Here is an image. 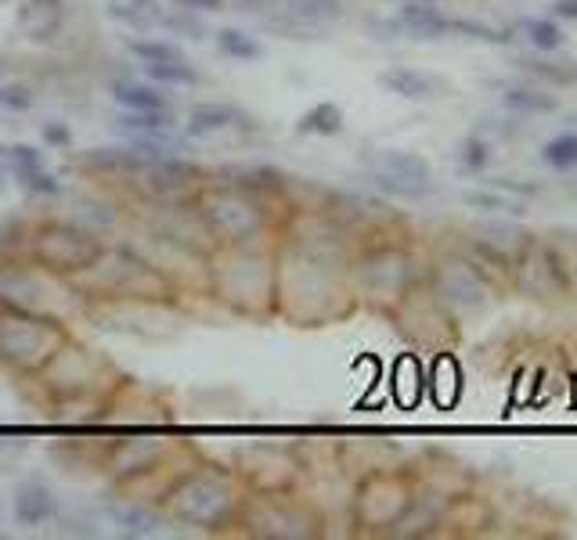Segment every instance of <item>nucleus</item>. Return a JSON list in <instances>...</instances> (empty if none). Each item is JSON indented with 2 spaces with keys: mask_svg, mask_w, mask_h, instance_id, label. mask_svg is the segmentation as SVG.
<instances>
[{
  "mask_svg": "<svg viewBox=\"0 0 577 540\" xmlns=\"http://www.w3.org/2000/svg\"><path fill=\"white\" fill-rule=\"evenodd\" d=\"M253 134L256 120L245 115L239 105H227V101H199V105L188 109V120H184V137L188 141H210V137H221V134Z\"/></svg>",
  "mask_w": 577,
  "mask_h": 540,
  "instance_id": "a211bd4d",
  "label": "nucleus"
},
{
  "mask_svg": "<svg viewBox=\"0 0 577 540\" xmlns=\"http://www.w3.org/2000/svg\"><path fill=\"white\" fill-rule=\"evenodd\" d=\"M379 29L412 40H447L452 37V14L441 8V0H401L397 14Z\"/></svg>",
  "mask_w": 577,
  "mask_h": 540,
  "instance_id": "6ab92c4d",
  "label": "nucleus"
},
{
  "mask_svg": "<svg viewBox=\"0 0 577 540\" xmlns=\"http://www.w3.org/2000/svg\"><path fill=\"white\" fill-rule=\"evenodd\" d=\"M495 163V141L484 137V134H469L455 144V166L462 173H473V177H480V173L490 170Z\"/></svg>",
  "mask_w": 577,
  "mask_h": 540,
  "instance_id": "c9c22d12",
  "label": "nucleus"
},
{
  "mask_svg": "<svg viewBox=\"0 0 577 540\" xmlns=\"http://www.w3.org/2000/svg\"><path fill=\"white\" fill-rule=\"evenodd\" d=\"M216 51L231 62H260L264 58V43H260L253 33H245V29H235V26H224L216 29Z\"/></svg>",
  "mask_w": 577,
  "mask_h": 540,
  "instance_id": "e433bc0d",
  "label": "nucleus"
},
{
  "mask_svg": "<svg viewBox=\"0 0 577 540\" xmlns=\"http://www.w3.org/2000/svg\"><path fill=\"white\" fill-rule=\"evenodd\" d=\"M541 163L548 170H559V173H577V134L574 130L548 137L541 144Z\"/></svg>",
  "mask_w": 577,
  "mask_h": 540,
  "instance_id": "a19ab883",
  "label": "nucleus"
},
{
  "mask_svg": "<svg viewBox=\"0 0 577 540\" xmlns=\"http://www.w3.org/2000/svg\"><path fill=\"white\" fill-rule=\"evenodd\" d=\"M415 490H418V479L412 469L383 465V469L365 472L351 501L354 527L368 537H389L401 522V516L408 512V505L415 501Z\"/></svg>",
  "mask_w": 577,
  "mask_h": 540,
  "instance_id": "1a4fd4ad",
  "label": "nucleus"
},
{
  "mask_svg": "<svg viewBox=\"0 0 577 540\" xmlns=\"http://www.w3.org/2000/svg\"><path fill=\"white\" fill-rule=\"evenodd\" d=\"M513 65L524 72L527 80L541 86H570L577 83V62L570 58H559V51H534V54H516Z\"/></svg>",
  "mask_w": 577,
  "mask_h": 540,
  "instance_id": "cd10ccee",
  "label": "nucleus"
},
{
  "mask_svg": "<svg viewBox=\"0 0 577 540\" xmlns=\"http://www.w3.org/2000/svg\"><path fill=\"white\" fill-rule=\"evenodd\" d=\"M33 105H37L33 86H29V83H19V80H0V112L26 115Z\"/></svg>",
  "mask_w": 577,
  "mask_h": 540,
  "instance_id": "c03bdc74",
  "label": "nucleus"
},
{
  "mask_svg": "<svg viewBox=\"0 0 577 540\" xmlns=\"http://www.w3.org/2000/svg\"><path fill=\"white\" fill-rule=\"evenodd\" d=\"M112 101L126 112H173L170 94L159 91L155 83H138V80H115L109 86Z\"/></svg>",
  "mask_w": 577,
  "mask_h": 540,
  "instance_id": "7c9ffc66",
  "label": "nucleus"
},
{
  "mask_svg": "<svg viewBox=\"0 0 577 540\" xmlns=\"http://www.w3.org/2000/svg\"><path fill=\"white\" fill-rule=\"evenodd\" d=\"M69 339L72 332L62 317L0 310V368L14 378H37Z\"/></svg>",
  "mask_w": 577,
  "mask_h": 540,
  "instance_id": "0eeeda50",
  "label": "nucleus"
},
{
  "mask_svg": "<svg viewBox=\"0 0 577 540\" xmlns=\"http://www.w3.org/2000/svg\"><path fill=\"white\" fill-rule=\"evenodd\" d=\"M29 224L19 213H4L0 216V264H11V259L26 256V242H29Z\"/></svg>",
  "mask_w": 577,
  "mask_h": 540,
  "instance_id": "58836bf2",
  "label": "nucleus"
},
{
  "mask_svg": "<svg viewBox=\"0 0 577 540\" xmlns=\"http://www.w3.org/2000/svg\"><path fill=\"white\" fill-rule=\"evenodd\" d=\"M516 33L524 37L534 51H563V43H567V33H563V26L553 19V14H534V19H519L516 22Z\"/></svg>",
  "mask_w": 577,
  "mask_h": 540,
  "instance_id": "f704fd0d",
  "label": "nucleus"
},
{
  "mask_svg": "<svg viewBox=\"0 0 577 540\" xmlns=\"http://www.w3.org/2000/svg\"><path fill=\"white\" fill-rule=\"evenodd\" d=\"M426 282V259L408 242L386 235H372L357 242L351 256V285L357 303H368L372 310L394 314L408 292Z\"/></svg>",
  "mask_w": 577,
  "mask_h": 540,
  "instance_id": "20e7f679",
  "label": "nucleus"
},
{
  "mask_svg": "<svg viewBox=\"0 0 577 540\" xmlns=\"http://www.w3.org/2000/svg\"><path fill=\"white\" fill-rule=\"evenodd\" d=\"M0 4H4V0H0Z\"/></svg>",
  "mask_w": 577,
  "mask_h": 540,
  "instance_id": "864d4df0",
  "label": "nucleus"
},
{
  "mask_svg": "<svg viewBox=\"0 0 577 540\" xmlns=\"http://www.w3.org/2000/svg\"><path fill=\"white\" fill-rule=\"evenodd\" d=\"M235 527L256 540H314L325 533V519L314 505L293 498V490L245 493Z\"/></svg>",
  "mask_w": 577,
  "mask_h": 540,
  "instance_id": "9d476101",
  "label": "nucleus"
},
{
  "mask_svg": "<svg viewBox=\"0 0 577 540\" xmlns=\"http://www.w3.org/2000/svg\"><path fill=\"white\" fill-rule=\"evenodd\" d=\"M397 4H401V0H397Z\"/></svg>",
  "mask_w": 577,
  "mask_h": 540,
  "instance_id": "5fc2aeb1",
  "label": "nucleus"
},
{
  "mask_svg": "<svg viewBox=\"0 0 577 540\" xmlns=\"http://www.w3.org/2000/svg\"><path fill=\"white\" fill-rule=\"evenodd\" d=\"M14 184H19L22 192H26L29 198H37V202H48V198H62V195H65V184L58 181V173H51L48 166L14 173Z\"/></svg>",
  "mask_w": 577,
  "mask_h": 540,
  "instance_id": "ea45409f",
  "label": "nucleus"
},
{
  "mask_svg": "<svg viewBox=\"0 0 577 540\" xmlns=\"http://www.w3.org/2000/svg\"><path fill=\"white\" fill-rule=\"evenodd\" d=\"M574 192H577V181H574Z\"/></svg>",
  "mask_w": 577,
  "mask_h": 540,
  "instance_id": "603ef678",
  "label": "nucleus"
},
{
  "mask_svg": "<svg viewBox=\"0 0 577 540\" xmlns=\"http://www.w3.org/2000/svg\"><path fill=\"white\" fill-rule=\"evenodd\" d=\"M11 512L14 522L26 530H40V527H51V522L62 516V505H58L54 490L40 479H26V483L14 487V498H11Z\"/></svg>",
  "mask_w": 577,
  "mask_h": 540,
  "instance_id": "393cba45",
  "label": "nucleus"
},
{
  "mask_svg": "<svg viewBox=\"0 0 577 540\" xmlns=\"http://www.w3.org/2000/svg\"><path fill=\"white\" fill-rule=\"evenodd\" d=\"M195 210L206 221L216 245H267L271 238H279L285 221L271 202L245 195L242 187L221 177H210L199 187Z\"/></svg>",
  "mask_w": 577,
  "mask_h": 540,
  "instance_id": "423d86ee",
  "label": "nucleus"
},
{
  "mask_svg": "<svg viewBox=\"0 0 577 540\" xmlns=\"http://www.w3.org/2000/svg\"><path fill=\"white\" fill-rule=\"evenodd\" d=\"M553 19L556 22H577V0H556Z\"/></svg>",
  "mask_w": 577,
  "mask_h": 540,
  "instance_id": "de8ad7c7",
  "label": "nucleus"
},
{
  "mask_svg": "<svg viewBox=\"0 0 577 540\" xmlns=\"http://www.w3.org/2000/svg\"><path fill=\"white\" fill-rule=\"evenodd\" d=\"M188 458V447L178 440H166V436H123L105 450V461L101 469L109 472V483L115 490L138 498V490L159 479L163 469H173Z\"/></svg>",
  "mask_w": 577,
  "mask_h": 540,
  "instance_id": "9b49d317",
  "label": "nucleus"
},
{
  "mask_svg": "<svg viewBox=\"0 0 577 540\" xmlns=\"http://www.w3.org/2000/svg\"><path fill=\"white\" fill-rule=\"evenodd\" d=\"M227 8H235V11H253V14H264L267 8H274V0H227Z\"/></svg>",
  "mask_w": 577,
  "mask_h": 540,
  "instance_id": "09e8293b",
  "label": "nucleus"
},
{
  "mask_svg": "<svg viewBox=\"0 0 577 540\" xmlns=\"http://www.w3.org/2000/svg\"><path fill=\"white\" fill-rule=\"evenodd\" d=\"M210 181V173L202 170L192 159H184L181 152L163 155L149 163L141 173L130 177V184L138 187V195L144 198V206H155V202H184L195 198V192Z\"/></svg>",
  "mask_w": 577,
  "mask_h": 540,
  "instance_id": "f3484780",
  "label": "nucleus"
},
{
  "mask_svg": "<svg viewBox=\"0 0 577 540\" xmlns=\"http://www.w3.org/2000/svg\"><path fill=\"white\" fill-rule=\"evenodd\" d=\"M368 181H412V184H433V166L418 152L408 149H365L361 152Z\"/></svg>",
  "mask_w": 577,
  "mask_h": 540,
  "instance_id": "412c9836",
  "label": "nucleus"
},
{
  "mask_svg": "<svg viewBox=\"0 0 577 540\" xmlns=\"http://www.w3.org/2000/svg\"><path fill=\"white\" fill-rule=\"evenodd\" d=\"M221 181L242 187L245 195L253 198H264L271 206H285L293 210V177L282 173L279 166H267V163H253V166H235V170H224L216 173Z\"/></svg>",
  "mask_w": 577,
  "mask_h": 540,
  "instance_id": "aec40b11",
  "label": "nucleus"
},
{
  "mask_svg": "<svg viewBox=\"0 0 577 540\" xmlns=\"http://www.w3.org/2000/svg\"><path fill=\"white\" fill-rule=\"evenodd\" d=\"M69 22V0H19L14 33L29 43H54Z\"/></svg>",
  "mask_w": 577,
  "mask_h": 540,
  "instance_id": "5701e85b",
  "label": "nucleus"
},
{
  "mask_svg": "<svg viewBox=\"0 0 577 540\" xmlns=\"http://www.w3.org/2000/svg\"><path fill=\"white\" fill-rule=\"evenodd\" d=\"M72 221H80L83 227L112 238L115 231H120L123 216H120V206L105 195H72Z\"/></svg>",
  "mask_w": 577,
  "mask_h": 540,
  "instance_id": "c85d7f7f",
  "label": "nucleus"
},
{
  "mask_svg": "<svg viewBox=\"0 0 577 540\" xmlns=\"http://www.w3.org/2000/svg\"><path fill=\"white\" fill-rule=\"evenodd\" d=\"M144 77H149L155 86H199L202 77L192 69V62H155V65H144Z\"/></svg>",
  "mask_w": 577,
  "mask_h": 540,
  "instance_id": "79ce46f5",
  "label": "nucleus"
},
{
  "mask_svg": "<svg viewBox=\"0 0 577 540\" xmlns=\"http://www.w3.org/2000/svg\"><path fill=\"white\" fill-rule=\"evenodd\" d=\"M260 26H264L267 33H279L285 40H325L328 37V26H317V22L300 19V14L288 11L282 0L267 14H260Z\"/></svg>",
  "mask_w": 577,
  "mask_h": 540,
  "instance_id": "2f4dec72",
  "label": "nucleus"
},
{
  "mask_svg": "<svg viewBox=\"0 0 577 540\" xmlns=\"http://www.w3.org/2000/svg\"><path fill=\"white\" fill-rule=\"evenodd\" d=\"M112 130L126 141H144V144H159V149L181 152L184 149V134H178V120L173 112H120L112 120Z\"/></svg>",
  "mask_w": 577,
  "mask_h": 540,
  "instance_id": "4be33fe9",
  "label": "nucleus"
},
{
  "mask_svg": "<svg viewBox=\"0 0 577 540\" xmlns=\"http://www.w3.org/2000/svg\"><path fill=\"white\" fill-rule=\"evenodd\" d=\"M126 51L138 58L141 65H155V62H184V51L181 43L163 40V37H130L126 40Z\"/></svg>",
  "mask_w": 577,
  "mask_h": 540,
  "instance_id": "4c0bfd02",
  "label": "nucleus"
},
{
  "mask_svg": "<svg viewBox=\"0 0 577 540\" xmlns=\"http://www.w3.org/2000/svg\"><path fill=\"white\" fill-rule=\"evenodd\" d=\"M202 264H206L210 292L231 314L250 317V320L279 317V264H274V242L216 245Z\"/></svg>",
  "mask_w": 577,
  "mask_h": 540,
  "instance_id": "f257e3e1",
  "label": "nucleus"
},
{
  "mask_svg": "<svg viewBox=\"0 0 577 540\" xmlns=\"http://www.w3.org/2000/svg\"><path fill=\"white\" fill-rule=\"evenodd\" d=\"M4 72H8V65H4V58H0V80H4Z\"/></svg>",
  "mask_w": 577,
  "mask_h": 540,
  "instance_id": "8fccbe9b",
  "label": "nucleus"
},
{
  "mask_svg": "<svg viewBox=\"0 0 577 540\" xmlns=\"http://www.w3.org/2000/svg\"><path fill=\"white\" fill-rule=\"evenodd\" d=\"M109 238L98 231L83 227L72 216H40L29 224V242H26V259H33L40 271L54 277H77L94 259L105 253Z\"/></svg>",
  "mask_w": 577,
  "mask_h": 540,
  "instance_id": "6e6552de",
  "label": "nucleus"
},
{
  "mask_svg": "<svg viewBox=\"0 0 577 540\" xmlns=\"http://www.w3.org/2000/svg\"><path fill=\"white\" fill-rule=\"evenodd\" d=\"M509 282L524 292V296L538 299V303H559L570 296L574 274H570L567 256H563L553 242H541L530 235V242L513 259Z\"/></svg>",
  "mask_w": 577,
  "mask_h": 540,
  "instance_id": "2eb2a0df",
  "label": "nucleus"
},
{
  "mask_svg": "<svg viewBox=\"0 0 577 540\" xmlns=\"http://www.w3.org/2000/svg\"><path fill=\"white\" fill-rule=\"evenodd\" d=\"M498 91V101L505 112L519 115V120H527V115H556L559 112V98L553 94V86H541V83H524V80H498L495 83Z\"/></svg>",
  "mask_w": 577,
  "mask_h": 540,
  "instance_id": "a878e982",
  "label": "nucleus"
},
{
  "mask_svg": "<svg viewBox=\"0 0 577 540\" xmlns=\"http://www.w3.org/2000/svg\"><path fill=\"white\" fill-rule=\"evenodd\" d=\"M112 522L120 527L123 537H155V533H163L166 516L159 512V505H152V501L130 498L126 505L112 508Z\"/></svg>",
  "mask_w": 577,
  "mask_h": 540,
  "instance_id": "c756f323",
  "label": "nucleus"
},
{
  "mask_svg": "<svg viewBox=\"0 0 577 540\" xmlns=\"http://www.w3.org/2000/svg\"><path fill=\"white\" fill-rule=\"evenodd\" d=\"M40 137H43V144H48V149H54V152H69L72 149V126L69 123H62V120H48L40 126Z\"/></svg>",
  "mask_w": 577,
  "mask_h": 540,
  "instance_id": "a18cd8bd",
  "label": "nucleus"
},
{
  "mask_svg": "<svg viewBox=\"0 0 577 540\" xmlns=\"http://www.w3.org/2000/svg\"><path fill=\"white\" fill-rule=\"evenodd\" d=\"M173 8H184V11H195V14H216V11H227V0H170Z\"/></svg>",
  "mask_w": 577,
  "mask_h": 540,
  "instance_id": "49530a36",
  "label": "nucleus"
},
{
  "mask_svg": "<svg viewBox=\"0 0 577 540\" xmlns=\"http://www.w3.org/2000/svg\"><path fill=\"white\" fill-rule=\"evenodd\" d=\"M426 288L437 296L452 314H476L484 310L502 292L490 277L473 264L469 256H462L458 249L437 256L433 264H426Z\"/></svg>",
  "mask_w": 577,
  "mask_h": 540,
  "instance_id": "ddd939ff",
  "label": "nucleus"
},
{
  "mask_svg": "<svg viewBox=\"0 0 577 540\" xmlns=\"http://www.w3.org/2000/svg\"><path fill=\"white\" fill-rule=\"evenodd\" d=\"M231 472L239 476L245 493H285V490H296L303 465L288 447L250 444L235 450Z\"/></svg>",
  "mask_w": 577,
  "mask_h": 540,
  "instance_id": "dca6fc26",
  "label": "nucleus"
},
{
  "mask_svg": "<svg viewBox=\"0 0 577 540\" xmlns=\"http://www.w3.org/2000/svg\"><path fill=\"white\" fill-rule=\"evenodd\" d=\"M469 210L484 213V216H505V221H513V216H524L527 213V198H519L513 192H502V187H473V192L462 195Z\"/></svg>",
  "mask_w": 577,
  "mask_h": 540,
  "instance_id": "473e14b6",
  "label": "nucleus"
},
{
  "mask_svg": "<svg viewBox=\"0 0 577 540\" xmlns=\"http://www.w3.org/2000/svg\"><path fill=\"white\" fill-rule=\"evenodd\" d=\"M33 383L40 386L43 400H51L54 407H77V411L101 407V411H105L112 397L130 383V378L115 368L105 354L69 339Z\"/></svg>",
  "mask_w": 577,
  "mask_h": 540,
  "instance_id": "39448f33",
  "label": "nucleus"
},
{
  "mask_svg": "<svg viewBox=\"0 0 577 540\" xmlns=\"http://www.w3.org/2000/svg\"><path fill=\"white\" fill-rule=\"evenodd\" d=\"M65 306H80V296L72 292L65 277L40 271L33 259H11L0 264V310L22 314H51L69 320Z\"/></svg>",
  "mask_w": 577,
  "mask_h": 540,
  "instance_id": "f8f14e48",
  "label": "nucleus"
},
{
  "mask_svg": "<svg viewBox=\"0 0 577 540\" xmlns=\"http://www.w3.org/2000/svg\"><path fill=\"white\" fill-rule=\"evenodd\" d=\"M375 83H379L386 94L404 98V101H437L447 94L444 77L426 69H412V65H389L375 77Z\"/></svg>",
  "mask_w": 577,
  "mask_h": 540,
  "instance_id": "b1692460",
  "label": "nucleus"
},
{
  "mask_svg": "<svg viewBox=\"0 0 577 540\" xmlns=\"http://www.w3.org/2000/svg\"><path fill=\"white\" fill-rule=\"evenodd\" d=\"M166 11L163 0H105V14L130 33H163Z\"/></svg>",
  "mask_w": 577,
  "mask_h": 540,
  "instance_id": "bb28decb",
  "label": "nucleus"
},
{
  "mask_svg": "<svg viewBox=\"0 0 577 540\" xmlns=\"http://www.w3.org/2000/svg\"><path fill=\"white\" fill-rule=\"evenodd\" d=\"M144 235L163 249H173L192 259H206L216 249V238L210 235L206 221L195 210V198L184 202H155L144 213Z\"/></svg>",
  "mask_w": 577,
  "mask_h": 540,
  "instance_id": "4468645a",
  "label": "nucleus"
},
{
  "mask_svg": "<svg viewBox=\"0 0 577 540\" xmlns=\"http://www.w3.org/2000/svg\"><path fill=\"white\" fill-rule=\"evenodd\" d=\"M343 126H346V120L336 101H317V105H311L300 115L293 130L300 137H340Z\"/></svg>",
  "mask_w": 577,
  "mask_h": 540,
  "instance_id": "72a5a7b5",
  "label": "nucleus"
},
{
  "mask_svg": "<svg viewBox=\"0 0 577 540\" xmlns=\"http://www.w3.org/2000/svg\"><path fill=\"white\" fill-rule=\"evenodd\" d=\"M72 292L80 303H173L178 299V285L173 277L163 274V267L152 264L149 256L138 253L134 245H105L91 267L83 274L69 277Z\"/></svg>",
  "mask_w": 577,
  "mask_h": 540,
  "instance_id": "f03ea898",
  "label": "nucleus"
},
{
  "mask_svg": "<svg viewBox=\"0 0 577 540\" xmlns=\"http://www.w3.org/2000/svg\"><path fill=\"white\" fill-rule=\"evenodd\" d=\"M245 490L239 476L213 461H195L184 476L170 483V490L159 498V512L166 522L178 527H195L202 533H221L239 522Z\"/></svg>",
  "mask_w": 577,
  "mask_h": 540,
  "instance_id": "7ed1b4c3",
  "label": "nucleus"
},
{
  "mask_svg": "<svg viewBox=\"0 0 577 540\" xmlns=\"http://www.w3.org/2000/svg\"><path fill=\"white\" fill-rule=\"evenodd\" d=\"M0 195H4V173H0Z\"/></svg>",
  "mask_w": 577,
  "mask_h": 540,
  "instance_id": "3c124183",
  "label": "nucleus"
},
{
  "mask_svg": "<svg viewBox=\"0 0 577 540\" xmlns=\"http://www.w3.org/2000/svg\"><path fill=\"white\" fill-rule=\"evenodd\" d=\"M163 33H173V37H184V40L199 43V40H206V37H210V26L202 22V14L184 11V8H173V4H170L166 22H163Z\"/></svg>",
  "mask_w": 577,
  "mask_h": 540,
  "instance_id": "37998d69",
  "label": "nucleus"
}]
</instances>
